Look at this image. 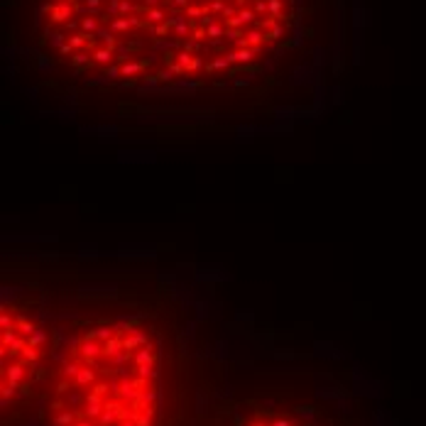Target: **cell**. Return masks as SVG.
I'll list each match as a JSON object with an SVG mask.
<instances>
[{"label":"cell","mask_w":426,"mask_h":426,"mask_svg":"<svg viewBox=\"0 0 426 426\" xmlns=\"http://www.w3.org/2000/svg\"><path fill=\"white\" fill-rule=\"evenodd\" d=\"M208 426H375L351 370L309 353L282 351L242 323L233 368Z\"/></svg>","instance_id":"obj_2"},{"label":"cell","mask_w":426,"mask_h":426,"mask_svg":"<svg viewBox=\"0 0 426 426\" xmlns=\"http://www.w3.org/2000/svg\"><path fill=\"white\" fill-rule=\"evenodd\" d=\"M27 265L52 328L22 426H208L242 318L225 316L223 275L152 247L3 235Z\"/></svg>","instance_id":"obj_1"}]
</instances>
